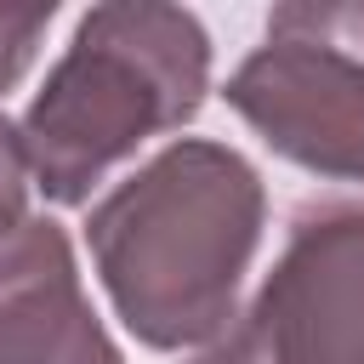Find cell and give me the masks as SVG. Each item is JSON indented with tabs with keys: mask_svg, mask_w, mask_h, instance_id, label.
I'll list each match as a JSON object with an SVG mask.
<instances>
[{
	"mask_svg": "<svg viewBox=\"0 0 364 364\" xmlns=\"http://www.w3.org/2000/svg\"><path fill=\"white\" fill-rule=\"evenodd\" d=\"M0 364H125L51 216H23L0 239Z\"/></svg>",
	"mask_w": 364,
	"mask_h": 364,
	"instance_id": "obj_5",
	"label": "cell"
},
{
	"mask_svg": "<svg viewBox=\"0 0 364 364\" xmlns=\"http://www.w3.org/2000/svg\"><path fill=\"white\" fill-rule=\"evenodd\" d=\"M28 188H34V176H28L23 136H17V125L0 114V239L28 216Z\"/></svg>",
	"mask_w": 364,
	"mask_h": 364,
	"instance_id": "obj_7",
	"label": "cell"
},
{
	"mask_svg": "<svg viewBox=\"0 0 364 364\" xmlns=\"http://www.w3.org/2000/svg\"><path fill=\"white\" fill-rule=\"evenodd\" d=\"M262 228V171L216 136H176L85 210V250L114 318L142 347L182 353L233 324Z\"/></svg>",
	"mask_w": 364,
	"mask_h": 364,
	"instance_id": "obj_1",
	"label": "cell"
},
{
	"mask_svg": "<svg viewBox=\"0 0 364 364\" xmlns=\"http://www.w3.org/2000/svg\"><path fill=\"white\" fill-rule=\"evenodd\" d=\"M51 17H57L51 0H46V6H0V97H6L11 85H23V74L34 68Z\"/></svg>",
	"mask_w": 364,
	"mask_h": 364,
	"instance_id": "obj_6",
	"label": "cell"
},
{
	"mask_svg": "<svg viewBox=\"0 0 364 364\" xmlns=\"http://www.w3.org/2000/svg\"><path fill=\"white\" fill-rule=\"evenodd\" d=\"M188 364H364V193L296 205L262 290Z\"/></svg>",
	"mask_w": 364,
	"mask_h": 364,
	"instance_id": "obj_4",
	"label": "cell"
},
{
	"mask_svg": "<svg viewBox=\"0 0 364 364\" xmlns=\"http://www.w3.org/2000/svg\"><path fill=\"white\" fill-rule=\"evenodd\" d=\"M205 97L210 34L199 11L165 0H102L74 23L63 57L17 119L28 176L51 205H91L148 136L182 131Z\"/></svg>",
	"mask_w": 364,
	"mask_h": 364,
	"instance_id": "obj_2",
	"label": "cell"
},
{
	"mask_svg": "<svg viewBox=\"0 0 364 364\" xmlns=\"http://www.w3.org/2000/svg\"><path fill=\"white\" fill-rule=\"evenodd\" d=\"M222 97L279 159L364 182V6H273Z\"/></svg>",
	"mask_w": 364,
	"mask_h": 364,
	"instance_id": "obj_3",
	"label": "cell"
}]
</instances>
